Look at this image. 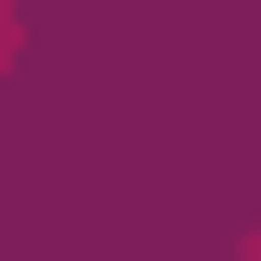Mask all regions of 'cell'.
I'll use <instances>...</instances> for the list:
<instances>
[{
  "mask_svg": "<svg viewBox=\"0 0 261 261\" xmlns=\"http://www.w3.org/2000/svg\"><path fill=\"white\" fill-rule=\"evenodd\" d=\"M0 62H13V0H0Z\"/></svg>",
  "mask_w": 261,
  "mask_h": 261,
  "instance_id": "obj_1",
  "label": "cell"
}]
</instances>
